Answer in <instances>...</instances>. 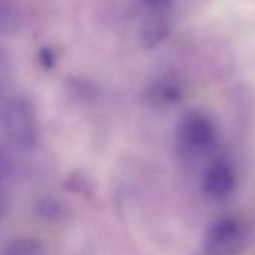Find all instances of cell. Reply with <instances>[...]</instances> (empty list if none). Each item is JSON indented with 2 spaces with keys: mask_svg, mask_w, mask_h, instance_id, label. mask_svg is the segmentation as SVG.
Instances as JSON below:
<instances>
[{
  "mask_svg": "<svg viewBox=\"0 0 255 255\" xmlns=\"http://www.w3.org/2000/svg\"><path fill=\"white\" fill-rule=\"evenodd\" d=\"M239 226L232 218H224L217 223L208 236V248L214 254L226 253L235 247L236 241L239 239Z\"/></svg>",
  "mask_w": 255,
  "mask_h": 255,
  "instance_id": "277c9868",
  "label": "cell"
},
{
  "mask_svg": "<svg viewBox=\"0 0 255 255\" xmlns=\"http://www.w3.org/2000/svg\"><path fill=\"white\" fill-rule=\"evenodd\" d=\"M143 3L154 12H166L173 4V0H143Z\"/></svg>",
  "mask_w": 255,
  "mask_h": 255,
  "instance_id": "52a82bcc",
  "label": "cell"
},
{
  "mask_svg": "<svg viewBox=\"0 0 255 255\" xmlns=\"http://www.w3.org/2000/svg\"><path fill=\"white\" fill-rule=\"evenodd\" d=\"M203 191L217 200L229 197L236 188V175L226 161L212 163L203 175Z\"/></svg>",
  "mask_w": 255,
  "mask_h": 255,
  "instance_id": "3957f363",
  "label": "cell"
},
{
  "mask_svg": "<svg viewBox=\"0 0 255 255\" xmlns=\"http://www.w3.org/2000/svg\"><path fill=\"white\" fill-rule=\"evenodd\" d=\"M181 96H182V90H181L179 84L169 78L154 82L149 88V97L158 103L170 105V103L178 102L181 99Z\"/></svg>",
  "mask_w": 255,
  "mask_h": 255,
  "instance_id": "5b68a950",
  "label": "cell"
},
{
  "mask_svg": "<svg viewBox=\"0 0 255 255\" xmlns=\"http://www.w3.org/2000/svg\"><path fill=\"white\" fill-rule=\"evenodd\" d=\"M217 140V128L209 117L200 112L187 114L178 127V142L184 151L200 154L211 149Z\"/></svg>",
  "mask_w": 255,
  "mask_h": 255,
  "instance_id": "7a4b0ae2",
  "label": "cell"
},
{
  "mask_svg": "<svg viewBox=\"0 0 255 255\" xmlns=\"http://www.w3.org/2000/svg\"><path fill=\"white\" fill-rule=\"evenodd\" d=\"M167 34H169V22L166 18H161L160 15L154 16L148 22H145L140 30L142 42L146 46L158 45Z\"/></svg>",
  "mask_w": 255,
  "mask_h": 255,
  "instance_id": "8992f818",
  "label": "cell"
},
{
  "mask_svg": "<svg viewBox=\"0 0 255 255\" xmlns=\"http://www.w3.org/2000/svg\"><path fill=\"white\" fill-rule=\"evenodd\" d=\"M4 139L18 149H31L36 143V123L30 103L22 97L10 99L1 114Z\"/></svg>",
  "mask_w": 255,
  "mask_h": 255,
  "instance_id": "6da1fadb",
  "label": "cell"
},
{
  "mask_svg": "<svg viewBox=\"0 0 255 255\" xmlns=\"http://www.w3.org/2000/svg\"><path fill=\"white\" fill-rule=\"evenodd\" d=\"M40 61L45 67H52L54 66V61H55V57H54V52L51 51V48H43L40 51Z\"/></svg>",
  "mask_w": 255,
  "mask_h": 255,
  "instance_id": "ba28073f",
  "label": "cell"
}]
</instances>
